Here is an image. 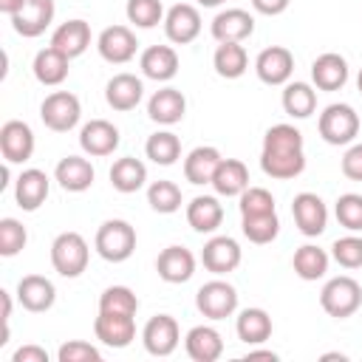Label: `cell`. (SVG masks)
I'll return each mask as SVG.
<instances>
[{
  "mask_svg": "<svg viewBox=\"0 0 362 362\" xmlns=\"http://www.w3.org/2000/svg\"><path fill=\"white\" fill-rule=\"evenodd\" d=\"M260 167L269 178H277V181L297 178L305 170L303 133L294 124H272L263 136Z\"/></svg>",
  "mask_w": 362,
  "mask_h": 362,
  "instance_id": "cell-1",
  "label": "cell"
},
{
  "mask_svg": "<svg viewBox=\"0 0 362 362\" xmlns=\"http://www.w3.org/2000/svg\"><path fill=\"white\" fill-rule=\"evenodd\" d=\"M93 246L107 263H124L136 252V229L122 218H110L96 229Z\"/></svg>",
  "mask_w": 362,
  "mask_h": 362,
  "instance_id": "cell-2",
  "label": "cell"
},
{
  "mask_svg": "<svg viewBox=\"0 0 362 362\" xmlns=\"http://www.w3.org/2000/svg\"><path fill=\"white\" fill-rule=\"evenodd\" d=\"M88 240L79 232H59L51 243V266L62 277H79L88 269Z\"/></svg>",
  "mask_w": 362,
  "mask_h": 362,
  "instance_id": "cell-3",
  "label": "cell"
},
{
  "mask_svg": "<svg viewBox=\"0 0 362 362\" xmlns=\"http://www.w3.org/2000/svg\"><path fill=\"white\" fill-rule=\"evenodd\" d=\"M320 305L328 317H337V320H345L351 314L359 311L362 305V286L348 277V274H339V277H331L322 291H320Z\"/></svg>",
  "mask_w": 362,
  "mask_h": 362,
  "instance_id": "cell-4",
  "label": "cell"
},
{
  "mask_svg": "<svg viewBox=\"0 0 362 362\" xmlns=\"http://www.w3.org/2000/svg\"><path fill=\"white\" fill-rule=\"evenodd\" d=\"M317 130L325 144H334V147L351 144L359 133V113L345 102H334L320 113Z\"/></svg>",
  "mask_w": 362,
  "mask_h": 362,
  "instance_id": "cell-5",
  "label": "cell"
},
{
  "mask_svg": "<svg viewBox=\"0 0 362 362\" xmlns=\"http://www.w3.org/2000/svg\"><path fill=\"white\" fill-rule=\"evenodd\" d=\"M79 116H82V105H79V99L71 90H54L40 105V119L54 133L74 130L79 124Z\"/></svg>",
  "mask_w": 362,
  "mask_h": 362,
  "instance_id": "cell-6",
  "label": "cell"
},
{
  "mask_svg": "<svg viewBox=\"0 0 362 362\" xmlns=\"http://www.w3.org/2000/svg\"><path fill=\"white\" fill-rule=\"evenodd\" d=\"M195 305L206 320H226L238 308V291L226 280H209L198 288Z\"/></svg>",
  "mask_w": 362,
  "mask_h": 362,
  "instance_id": "cell-7",
  "label": "cell"
},
{
  "mask_svg": "<svg viewBox=\"0 0 362 362\" xmlns=\"http://www.w3.org/2000/svg\"><path fill=\"white\" fill-rule=\"evenodd\" d=\"M178 339H181V331H178L175 317L170 314H156L141 328V342L150 356H170L178 348Z\"/></svg>",
  "mask_w": 362,
  "mask_h": 362,
  "instance_id": "cell-8",
  "label": "cell"
},
{
  "mask_svg": "<svg viewBox=\"0 0 362 362\" xmlns=\"http://www.w3.org/2000/svg\"><path fill=\"white\" fill-rule=\"evenodd\" d=\"M291 215H294L297 229H300L305 238H317V235L325 232L328 206H325V201H322L317 192H300V195H294V201H291Z\"/></svg>",
  "mask_w": 362,
  "mask_h": 362,
  "instance_id": "cell-9",
  "label": "cell"
},
{
  "mask_svg": "<svg viewBox=\"0 0 362 362\" xmlns=\"http://www.w3.org/2000/svg\"><path fill=\"white\" fill-rule=\"evenodd\" d=\"M93 334L107 348H127L136 339V320H133V314L99 311L93 320Z\"/></svg>",
  "mask_w": 362,
  "mask_h": 362,
  "instance_id": "cell-10",
  "label": "cell"
},
{
  "mask_svg": "<svg viewBox=\"0 0 362 362\" xmlns=\"http://www.w3.org/2000/svg\"><path fill=\"white\" fill-rule=\"evenodd\" d=\"M96 48H99V57L110 65H124L136 57V48H139V40L136 34L127 28V25H107L99 40H96Z\"/></svg>",
  "mask_w": 362,
  "mask_h": 362,
  "instance_id": "cell-11",
  "label": "cell"
},
{
  "mask_svg": "<svg viewBox=\"0 0 362 362\" xmlns=\"http://www.w3.org/2000/svg\"><path fill=\"white\" fill-rule=\"evenodd\" d=\"M240 246H238V240L235 238H229V235H215V238H209L206 243H204V252H201V263H204V269L206 272H212V274H229V272H235L238 266H240Z\"/></svg>",
  "mask_w": 362,
  "mask_h": 362,
  "instance_id": "cell-12",
  "label": "cell"
},
{
  "mask_svg": "<svg viewBox=\"0 0 362 362\" xmlns=\"http://www.w3.org/2000/svg\"><path fill=\"white\" fill-rule=\"evenodd\" d=\"M255 74L266 85H286L294 74V57L283 45H269L255 59Z\"/></svg>",
  "mask_w": 362,
  "mask_h": 362,
  "instance_id": "cell-13",
  "label": "cell"
},
{
  "mask_svg": "<svg viewBox=\"0 0 362 362\" xmlns=\"http://www.w3.org/2000/svg\"><path fill=\"white\" fill-rule=\"evenodd\" d=\"M0 153L6 158V164H23L34 156V133L25 122L20 119H8L0 127Z\"/></svg>",
  "mask_w": 362,
  "mask_h": 362,
  "instance_id": "cell-14",
  "label": "cell"
},
{
  "mask_svg": "<svg viewBox=\"0 0 362 362\" xmlns=\"http://www.w3.org/2000/svg\"><path fill=\"white\" fill-rule=\"evenodd\" d=\"M54 20V0H23V6L11 14V25L20 37H40Z\"/></svg>",
  "mask_w": 362,
  "mask_h": 362,
  "instance_id": "cell-15",
  "label": "cell"
},
{
  "mask_svg": "<svg viewBox=\"0 0 362 362\" xmlns=\"http://www.w3.org/2000/svg\"><path fill=\"white\" fill-rule=\"evenodd\" d=\"M164 34L175 45H187L201 34V14L189 3H175L164 14Z\"/></svg>",
  "mask_w": 362,
  "mask_h": 362,
  "instance_id": "cell-16",
  "label": "cell"
},
{
  "mask_svg": "<svg viewBox=\"0 0 362 362\" xmlns=\"http://www.w3.org/2000/svg\"><path fill=\"white\" fill-rule=\"evenodd\" d=\"M79 147L88 156H96V158L110 156L119 147V127L110 124L107 119H90L79 130Z\"/></svg>",
  "mask_w": 362,
  "mask_h": 362,
  "instance_id": "cell-17",
  "label": "cell"
},
{
  "mask_svg": "<svg viewBox=\"0 0 362 362\" xmlns=\"http://www.w3.org/2000/svg\"><path fill=\"white\" fill-rule=\"evenodd\" d=\"M209 31L218 42H243L255 31V17L246 8H226L215 14Z\"/></svg>",
  "mask_w": 362,
  "mask_h": 362,
  "instance_id": "cell-18",
  "label": "cell"
},
{
  "mask_svg": "<svg viewBox=\"0 0 362 362\" xmlns=\"http://www.w3.org/2000/svg\"><path fill=\"white\" fill-rule=\"evenodd\" d=\"M17 300H20V305H23L25 311L42 314V311H48V308L54 305L57 288H54V283H51L48 277H42V274H25V277H20V283H17Z\"/></svg>",
  "mask_w": 362,
  "mask_h": 362,
  "instance_id": "cell-19",
  "label": "cell"
},
{
  "mask_svg": "<svg viewBox=\"0 0 362 362\" xmlns=\"http://www.w3.org/2000/svg\"><path fill=\"white\" fill-rule=\"evenodd\" d=\"M48 189H51V181L42 170L31 167V170H23L17 175V184H14V198H17V206L25 209V212H34L45 204L48 198Z\"/></svg>",
  "mask_w": 362,
  "mask_h": 362,
  "instance_id": "cell-20",
  "label": "cell"
},
{
  "mask_svg": "<svg viewBox=\"0 0 362 362\" xmlns=\"http://www.w3.org/2000/svg\"><path fill=\"white\" fill-rule=\"evenodd\" d=\"M156 272L164 283H187L195 274V255L184 246H167L156 260Z\"/></svg>",
  "mask_w": 362,
  "mask_h": 362,
  "instance_id": "cell-21",
  "label": "cell"
},
{
  "mask_svg": "<svg viewBox=\"0 0 362 362\" xmlns=\"http://www.w3.org/2000/svg\"><path fill=\"white\" fill-rule=\"evenodd\" d=\"M311 82L320 90H339L348 82V62L342 54L325 51L311 62Z\"/></svg>",
  "mask_w": 362,
  "mask_h": 362,
  "instance_id": "cell-22",
  "label": "cell"
},
{
  "mask_svg": "<svg viewBox=\"0 0 362 362\" xmlns=\"http://www.w3.org/2000/svg\"><path fill=\"white\" fill-rule=\"evenodd\" d=\"M141 96H144V85H141V79H139L136 74H116V76H110L107 85H105V99H107V105H110L113 110H122V113L133 110V107L141 102Z\"/></svg>",
  "mask_w": 362,
  "mask_h": 362,
  "instance_id": "cell-23",
  "label": "cell"
},
{
  "mask_svg": "<svg viewBox=\"0 0 362 362\" xmlns=\"http://www.w3.org/2000/svg\"><path fill=\"white\" fill-rule=\"evenodd\" d=\"M139 68H141V74L147 79L170 82L178 74V54H175L173 45H150V48L141 51Z\"/></svg>",
  "mask_w": 362,
  "mask_h": 362,
  "instance_id": "cell-24",
  "label": "cell"
},
{
  "mask_svg": "<svg viewBox=\"0 0 362 362\" xmlns=\"http://www.w3.org/2000/svg\"><path fill=\"white\" fill-rule=\"evenodd\" d=\"M184 348L192 362H215L223 354V339L212 325H195L187 331Z\"/></svg>",
  "mask_w": 362,
  "mask_h": 362,
  "instance_id": "cell-25",
  "label": "cell"
},
{
  "mask_svg": "<svg viewBox=\"0 0 362 362\" xmlns=\"http://www.w3.org/2000/svg\"><path fill=\"white\" fill-rule=\"evenodd\" d=\"M187 113V99L178 88H161L147 102V116L158 124H175Z\"/></svg>",
  "mask_w": 362,
  "mask_h": 362,
  "instance_id": "cell-26",
  "label": "cell"
},
{
  "mask_svg": "<svg viewBox=\"0 0 362 362\" xmlns=\"http://www.w3.org/2000/svg\"><path fill=\"white\" fill-rule=\"evenodd\" d=\"M221 158H223V156L218 153V147H209V144L189 150L187 158H184V178H187L189 184H195V187L212 184V175H215Z\"/></svg>",
  "mask_w": 362,
  "mask_h": 362,
  "instance_id": "cell-27",
  "label": "cell"
},
{
  "mask_svg": "<svg viewBox=\"0 0 362 362\" xmlns=\"http://www.w3.org/2000/svg\"><path fill=\"white\" fill-rule=\"evenodd\" d=\"M93 175H96V173H93L90 161L82 158V156H65V158L57 164V170H54V178H57L59 187L68 189V192H85V189H90Z\"/></svg>",
  "mask_w": 362,
  "mask_h": 362,
  "instance_id": "cell-28",
  "label": "cell"
},
{
  "mask_svg": "<svg viewBox=\"0 0 362 362\" xmlns=\"http://www.w3.org/2000/svg\"><path fill=\"white\" fill-rule=\"evenodd\" d=\"M51 45L57 51H62L68 59L85 54V48L90 45V25L85 20H65L54 34H51Z\"/></svg>",
  "mask_w": 362,
  "mask_h": 362,
  "instance_id": "cell-29",
  "label": "cell"
},
{
  "mask_svg": "<svg viewBox=\"0 0 362 362\" xmlns=\"http://www.w3.org/2000/svg\"><path fill=\"white\" fill-rule=\"evenodd\" d=\"M223 221V206L215 195H195L189 204H187V223L206 235V232H215Z\"/></svg>",
  "mask_w": 362,
  "mask_h": 362,
  "instance_id": "cell-30",
  "label": "cell"
},
{
  "mask_svg": "<svg viewBox=\"0 0 362 362\" xmlns=\"http://www.w3.org/2000/svg\"><path fill=\"white\" fill-rule=\"evenodd\" d=\"M68 62H71V59H68L62 51H57L54 45H48V48H42V51H37L31 71H34V76H37L40 85L54 88V85H62V82L68 79Z\"/></svg>",
  "mask_w": 362,
  "mask_h": 362,
  "instance_id": "cell-31",
  "label": "cell"
},
{
  "mask_svg": "<svg viewBox=\"0 0 362 362\" xmlns=\"http://www.w3.org/2000/svg\"><path fill=\"white\" fill-rule=\"evenodd\" d=\"M246 187H249V170H246V164L238 161V158H221V164H218V170L212 175V189L218 195L235 198Z\"/></svg>",
  "mask_w": 362,
  "mask_h": 362,
  "instance_id": "cell-32",
  "label": "cell"
},
{
  "mask_svg": "<svg viewBox=\"0 0 362 362\" xmlns=\"http://www.w3.org/2000/svg\"><path fill=\"white\" fill-rule=\"evenodd\" d=\"M238 339L246 345H260L272 337V317L263 308H243L235 320Z\"/></svg>",
  "mask_w": 362,
  "mask_h": 362,
  "instance_id": "cell-33",
  "label": "cell"
},
{
  "mask_svg": "<svg viewBox=\"0 0 362 362\" xmlns=\"http://www.w3.org/2000/svg\"><path fill=\"white\" fill-rule=\"evenodd\" d=\"M212 65H215V74L223 76V79H238L246 74L249 68V57H246V48L240 42H218L215 54H212Z\"/></svg>",
  "mask_w": 362,
  "mask_h": 362,
  "instance_id": "cell-34",
  "label": "cell"
},
{
  "mask_svg": "<svg viewBox=\"0 0 362 362\" xmlns=\"http://www.w3.org/2000/svg\"><path fill=\"white\" fill-rule=\"evenodd\" d=\"M144 181H147V167L139 158L124 156V158L113 161V167H110V184H113V189L130 195V192H139L144 187Z\"/></svg>",
  "mask_w": 362,
  "mask_h": 362,
  "instance_id": "cell-35",
  "label": "cell"
},
{
  "mask_svg": "<svg viewBox=\"0 0 362 362\" xmlns=\"http://www.w3.org/2000/svg\"><path fill=\"white\" fill-rule=\"evenodd\" d=\"M280 102L291 119H308L317 110V90L308 82H286Z\"/></svg>",
  "mask_w": 362,
  "mask_h": 362,
  "instance_id": "cell-36",
  "label": "cell"
},
{
  "mask_svg": "<svg viewBox=\"0 0 362 362\" xmlns=\"http://www.w3.org/2000/svg\"><path fill=\"white\" fill-rule=\"evenodd\" d=\"M291 266H294V274L300 280H320L328 272V252L314 246V243H305L294 252Z\"/></svg>",
  "mask_w": 362,
  "mask_h": 362,
  "instance_id": "cell-37",
  "label": "cell"
},
{
  "mask_svg": "<svg viewBox=\"0 0 362 362\" xmlns=\"http://www.w3.org/2000/svg\"><path fill=\"white\" fill-rule=\"evenodd\" d=\"M144 153H147V158H150L153 164L170 167V164H175L178 156H181V141H178L175 133H170V130H158V133H153V136L147 139Z\"/></svg>",
  "mask_w": 362,
  "mask_h": 362,
  "instance_id": "cell-38",
  "label": "cell"
},
{
  "mask_svg": "<svg viewBox=\"0 0 362 362\" xmlns=\"http://www.w3.org/2000/svg\"><path fill=\"white\" fill-rule=\"evenodd\" d=\"M240 226H243V235L263 246V243H272L280 232V218L277 212H266V215H240Z\"/></svg>",
  "mask_w": 362,
  "mask_h": 362,
  "instance_id": "cell-39",
  "label": "cell"
},
{
  "mask_svg": "<svg viewBox=\"0 0 362 362\" xmlns=\"http://www.w3.org/2000/svg\"><path fill=\"white\" fill-rule=\"evenodd\" d=\"M147 204H150L156 212H161V215L178 212V209H181V189H178V184H173V181H167V178L153 181V184L147 187Z\"/></svg>",
  "mask_w": 362,
  "mask_h": 362,
  "instance_id": "cell-40",
  "label": "cell"
},
{
  "mask_svg": "<svg viewBox=\"0 0 362 362\" xmlns=\"http://www.w3.org/2000/svg\"><path fill=\"white\" fill-rule=\"evenodd\" d=\"M99 311H113V314H133L139 311V297L127 286H107L99 294Z\"/></svg>",
  "mask_w": 362,
  "mask_h": 362,
  "instance_id": "cell-41",
  "label": "cell"
},
{
  "mask_svg": "<svg viewBox=\"0 0 362 362\" xmlns=\"http://www.w3.org/2000/svg\"><path fill=\"white\" fill-rule=\"evenodd\" d=\"M124 14H127V20L136 28H153V25L164 23V6H161V0H127Z\"/></svg>",
  "mask_w": 362,
  "mask_h": 362,
  "instance_id": "cell-42",
  "label": "cell"
},
{
  "mask_svg": "<svg viewBox=\"0 0 362 362\" xmlns=\"http://www.w3.org/2000/svg\"><path fill=\"white\" fill-rule=\"evenodd\" d=\"M334 215L339 221V226H345L348 232H362V195L359 192H345L337 198Z\"/></svg>",
  "mask_w": 362,
  "mask_h": 362,
  "instance_id": "cell-43",
  "label": "cell"
},
{
  "mask_svg": "<svg viewBox=\"0 0 362 362\" xmlns=\"http://www.w3.org/2000/svg\"><path fill=\"white\" fill-rule=\"evenodd\" d=\"M28 240L25 226L17 218H3L0 221V255L3 257H14Z\"/></svg>",
  "mask_w": 362,
  "mask_h": 362,
  "instance_id": "cell-44",
  "label": "cell"
},
{
  "mask_svg": "<svg viewBox=\"0 0 362 362\" xmlns=\"http://www.w3.org/2000/svg\"><path fill=\"white\" fill-rule=\"evenodd\" d=\"M331 257L342 269H362V238H356V235L337 238L331 246Z\"/></svg>",
  "mask_w": 362,
  "mask_h": 362,
  "instance_id": "cell-45",
  "label": "cell"
},
{
  "mask_svg": "<svg viewBox=\"0 0 362 362\" xmlns=\"http://www.w3.org/2000/svg\"><path fill=\"white\" fill-rule=\"evenodd\" d=\"M238 198H240V215H266V212H277L272 192L263 189V187H246Z\"/></svg>",
  "mask_w": 362,
  "mask_h": 362,
  "instance_id": "cell-46",
  "label": "cell"
},
{
  "mask_svg": "<svg viewBox=\"0 0 362 362\" xmlns=\"http://www.w3.org/2000/svg\"><path fill=\"white\" fill-rule=\"evenodd\" d=\"M57 359L59 362H99L102 359V351L85 339H68L59 345L57 351Z\"/></svg>",
  "mask_w": 362,
  "mask_h": 362,
  "instance_id": "cell-47",
  "label": "cell"
},
{
  "mask_svg": "<svg viewBox=\"0 0 362 362\" xmlns=\"http://www.w3.org/2000/svg\"><path fill=\"white\" fill-rule=\"evenodd\" d=\"M342 175L351 181H362V141L351 144L342 156Z\"/></svg>",
  "mask_w": 362,
  "mask_h": 362,
  "instance_id": "cell-48",
  "label": "cell"
},
{
  "mask_svg": "<svg viewBox=\"0 0 362 362\" xmlns=\"http://www.w3.org/2000/svg\"><path fill=\"white\" fill-rule=\"evenodd\" d=\"M11 362H48V351L40 345H23L14 351Z\"/></svg>",
  "mask_w": 362,
  "mask_h": 362,
  "instance_id": "cell-49",
  "label": "cell"
},
{
  "mask_svg": "<svg viewBox=\"0 0 362 362\" xmlns=\"http://www.w3.org/2000/svg\"><path fill=\"white\" fill-rule=\"evenodd\" d=\"M288 3H291V0H252V8H255L257 14L277 17V14H283V11L288 8Z\"/></svg>",
  "mask_w": 362,
  "mask_h": 362,
  "instance_id": "cell-50",
  "label": "cell"
},
{
  "mask_svg": "<svg viewBox=\"0 0 362 362\" xmlns=\"http://www.w3.org/2000/svg\"><path fill=\"white\" fill-rule=\"evenodd\" d=\"M255 359H269V362H277V354H274V351H249V354H246V362H255Z\"/></svg>",
  "mask_w": 362,
  "mask_h": 362,
  "instance_id": "cell-51",
  "label": "cell"
},
{
  "mask_svg": "<svg viewBox=\"0 0 362 362\" xmlns=\"http://www.w3.org/2000/svg\"><path fill=\"white\" fill-rule=\"evenodd\" d=\"M20 6H23V0H0V11H3V14H8V17H11Z\"/></svg>",
  "mask_w": 362,
  "mask_h": 362,
  "instance_id": "cell-52",
  "label": "cell"
},
{
  "mask_svg": "<svg viewBox=\"0 0 362 362\" xmlns=\"http://www.w3.org/2000/svg\"><path fill=\"white\" fill-rule=\"evenodd\" d=\"M201 6H206V8H212V6H221V3H226V0H198Z\"/></svg>",
  "mask_w": 362,
  "mask_h": 362,
  "instance_id": "cell-53",
  "label": "cell"
},
{
  "mask_svg": "<svg viewBox=\"0 0 362 362\" xmlns=\"http://www.w3.org/2000/svg\"><path fill=\"white\" fill-rule=\"evenodd\" d=\"M356 88H359V93H362V68H359V76H356Z\"/></svg>",
  "mask_w": 362,
  "mask_h": 362,
  "instance_id": "cell-54",
  "label": "cell"
}]
</instances>
